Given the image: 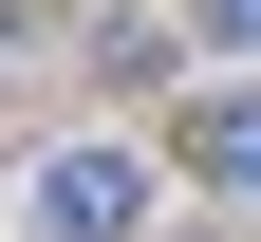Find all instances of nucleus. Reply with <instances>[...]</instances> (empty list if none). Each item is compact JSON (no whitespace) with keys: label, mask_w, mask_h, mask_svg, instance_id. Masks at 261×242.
Wrapping results in <instances>:
<instances>
[{"label":"nucleus","mask_w":261,"mask_h":242,"mask_svg":"<svg viewBox=\"0 0 261 242\" xmlns=\"http://www.w3.org/2000/svg\"><path fill=\"white\" fill-rule=\"evenodd\" d=\"M205 38H243V56H261V0H205Z\"/></svg>","instance_id":"nucleus-3"},{"label":"nucleus","mask_w":261,"mask_h":242,"mask_svg":"<svg viewBox=\"0 0 261 242\" xmlns=\"http://www.w3.org/2000/svg\"><path fill=\"white\" fill-rule=\"evenodd\" d=\"M187 168H205V186H243V205H261V93H205V112H187Z\"/></svg>","instance_id":"nucleus-2"},{"label":"nucleus","mask_w":261,"mask_h":242,"mask_svg":"<svg viewBox=\"0 0 261 242\" xmlns=\"http://www.w3.org/2000/svg\"><path fill=\"white\" fill-rule=\"evenodd\" d=\"M38 224H56V242H130V224H149V168H130V149H56Z\"/></svg>","instance_id":"nucleus-1"}]
</instances>
